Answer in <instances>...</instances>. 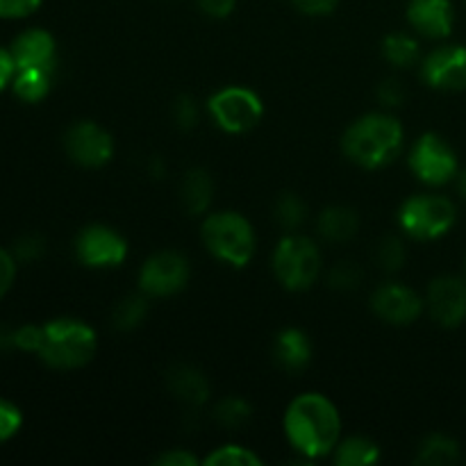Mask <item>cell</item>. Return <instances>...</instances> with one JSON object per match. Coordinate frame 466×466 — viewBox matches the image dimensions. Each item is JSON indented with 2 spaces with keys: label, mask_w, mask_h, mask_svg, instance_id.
Masks as SVG:
<instances>
[{
  "label": "cell",
  "mask_w": 466,
  "mask_h": 466,
  "mask_svg": "<svg viewBox=\"0 0 466 466\" xmlns=\"http://www.w3.org/2000/svg\"><path fill=\"white\" fill-rule=\"evenodd\" d=\"M253 419V408L239 396H226L214 405V421L226 431H239Z\"/></svg>",
  "instance_id": "obj_25"
},
{
  "label": "cell",
  "mask_w": 466,
  "mask_h": 466,
  "mask_svg": "<svg viewBox=\"0 0 466 466\" xmlns=\"http://www.w3.org/2000/svg\"><path fill=\"white\" fill-rule=\"evenodd\" d=\"M458 209L453 200L440 194H414L400 205V230L417 241H435L449 235L455 226Z\"/></svg>",
  "instance_id": "obj_6"
},
{
  "label": "cell",
  "mask_w": 466,
  "mask_h": 466,
  "mask_svg": "<svg viewBox=\"0 0 466 466\" xmlns=\"http://www.w3.org/2000/svg\"><path fill=\"white\" fill-rule=\"evenodd\" d=\"M14 64L18 68H46V71H53L55 59H57V46L50 32L41 30V27H32V30L21 32V35L14 39L12 48Z\"/></svg>",
  "instance_id": "obj_16"
},
{
  "label": "cell",
  "mask_w": 466,
  "mask_h": 466,
  "mask_svg": "<svg viewBox=\"0 0 466 466\" xmlns=\"http://www.w3.org/2000/svg\"><path fill=\"white\" fill-rule=\"evenodd\" d=\"M408 253H405V244L399 237H385L376 248V262L382 271L396 273L403 268Z\"/></svg>",
  "instance_id": "obj_29"
},
{
  "label": "cell",
  "mask_w": 466,
  "mask_h": 466,
  "mask_svg": "<svg viewBox=\"0 0 466 466\" xmlns=\"http://www.w3.org/2000/svg\"><path fill=\"white\" fill-rule=\"evenodd\" d=\"M428 314L441 328H458L466 321V280L458 276H440L428 285Z\"/></svg>",
  "instance_id": "obj_13"
},
{
  "label": "cell",
  "mask_w": 466,
  "mask_h": 466,
  "mask_svg": "<svg viewBox=\"0 0 466 466\" xmlns=\"http://www.w3.org/2000/svg\"><path fill=\"white\" fill-rule=\"evenodd\" d=\"M14 76H16V64H14L12 53L0 48V91H3L7 85H12Z\"/></svg>",
  "instance_id": "obj_41"
},
{
  "label": "cell",
  "mask_w": 466,
  "mask_h": 466,
  "mask_svg": "<svg viewBox=\"0 0 466 466\" xmlns=\"http://www.w3.org/2000/svg\"><path fill=\"white\" fill-rule=\"evenodd\" d=\"M421 77L437 91L466 89V46L446 44L431 50L421 62Z\"/></svg>",
  "instance_id": "obj_12"
},
{
  "label": "cell",
  "mask_w": 466,
  "mask_h": 466,
  "mask_svg": "<svg viewBox=\"0 0 466 466\" xmlns=\"http://www.w3.org/2000/svg\"><path fill=\"white\" fill-rule=\"evenodd\" d=\"M200 237L212 258L228 267L241 268L255 255V230L248 218L239 212H212L205 217Z\"/></svg>",
  "instance_id": "obj_4"
},
{
  "label": "cell",
  "mask_w": 466,
  "mask_h": 466,
  "mask_svg": "<svg viewBox=\"0 0 466 466\" xmlns=\"http://www.w3.org/2000/svg\"><path fill=\"white\" fill-rule=\"evenodd\" d=\"M455 187H458V194L466 200V168L464 171H458V176H455Z\"/></svg>",
  "instance_id": "obj_42"
},
{
  "label": "cell",
  "mask_w": 466,
  "mask_h": 466,
  "mask_svg": "<svg viewBox=\"0 0 466 466\" xmlns=\"http://www.w3.org/2000/svg\"><path fill=\"white\" fill-rule=\"evenodd\" d=\"M289 3L305 16H330L339 7V0H289Z\"/></svg>",
  "instance_id": "obj_36"
},
{
  "label": "cell",
  "mask_w": 466,
  "mask_h": 466,
  "mask_svg": "<svg viewBox=\"0 0 466 466\" xmlns=\"http://www.w3.org/2000/svg\"><path fill=\"white\" fill-rule=\"evenodd\" d=\"M364 273L362 268L355 262H339L332 267V271L328 273V282H330L332 289L337 291H353L358 289V285L362 282Z\"/></svg>",
  "instance_id": "obj_30"
},
{
  "label": "cell",
  "mask_w": 466,
  "mask_h": 466,
  "mask_svg": "<svg viewBox=\"0 0 466 466\" xmlns=\"http://www.w3.org/2000/svg\"><path fill=\"white\" fill-rule=\"evenodd\" d=\"M44 0H0V18H25L41 7Z\"/></svg>",
  "instance_id": "obj_34"
},
{
  "label": "cell",
  "mask_w": 466,
  "mask_h": 466,
  "mask_svg": "<svg viewBox=\"0 0 466 466\" xmlns=\"http://www.w3.org/2000/svg\"><path fill=\"white\" fill-rule=\"evenodd\" d=\"M408 162L414 177L428 187L449 185L460 171L455 150L451 148L444 137L435 135V132H426V135L414 141Z\"/></svg>",
  "instance_id": "obj_8"
},
{
  "label": "cell",
  "mask_w": 466,
  "mask_h": 466,
  "mask_svg": "<svg viewBox=\"0 0 466 466\" xmlns=\"http://www.w3.org/2000/svg\"><path fill=\"white\" fill-rule=\"evenodd\" d=\"M405 130L399 118L385 112H371L350 123L341 137V148L360 168L376 171L399 157Z\"/></svg>",
  "instance_id": "obj_2"
},
{
  "label": "cell",
  "mask_w": 466,
  "mask_h": 466,
  "mask_svg": "<svg viewBox=\"0 0 466 466\" xmlns=\"http://www.w3.org/2000/svg\"><path fill=\"white\" fill-rule=\"evenodd\" d=\"M378 100H380L385 107H399L405 100V86L403 82L396 80V77H390V80L380 82L378 86Z\"/></svg>",
  "instance_id": "obj_35"
},
{
  "label": "cell",
  "mask_w": 466,
  "mask_h": 466,
  "mask_svg": "<svg viewBox=\"0 0 466 466\" xmlns=\"http://www.w3.org/2000/svg\"><path fill=\"white\" fill-rule=\"evenodd\" d=\"M285 435L296 453L305 460L332 455L341 440V417L328 396L305 391L296 396L285 412Z\"/></svg>",
  "instance_id": "obj_1"
},
{
  "label": "cell",
  "mask_w": 466,
  "mask_h": 466,
  "mask_svg": "<svg viewBox=\"0 0 466 466\" xmlns=\"http://www.w3.org/2000/svg\"><path fill=\"white\" fill-rule=\"evenodd\" d=\"M273 276L287 291H308L321 278L323 258L317 241L287 232L273 250Z\"/></svg>",
  "instance_id": "obj_5"
},
{
  "label": "cell",
  "mask_w": 466,
  "mask_h": 466,
  "mask_svg": "<svg viewBox=\"0 0 466 466\" xmlns=\"http://www.w3.org/2000/svg\"><path fill=\"white\" fill-rule=\"evenodd\" d=\"M198 7L208 18L221 21V18H228L235 12L237 0H198Z\"/></svg>",
  "instance_id": "obj_37"
},
{
  "label": "cell",
  "mask_w": 466,
  "mask_h": 466,
  "mask_svg": "<svg viewBox=\"0 0 466 466\" xmlns=\"http://www.w3.org/2000/svg\"><path fill=\"white\" fill-rule=\"evenodd\" d=\"M382 55L396 68H410L419 62V41L405 32H391L382 41Z\"/></svg>",
  "instance_id": "obj_24"
},
{
  "label": "cell",
  "mask_w": 466,
  "mask_h": 466,
  "mask_svg": "<svg viewBox=\"0 0 466 466\" xmlns=\"http://www.w3.org/2000/svg\"><path fill=\"white\" fill-rule=\"evenodd\" d=\"M14 346L27 353H39L41 341H44V326H23L14 330Z\"/></svg>",
  "instance_id": "obj_33"
},
{
  "label": "cell",
  "mask_w": 466,
  "mask_h": 466,
  "mask_svg": "<svg viewBox=\"0 0 466 466\" xmlns=\"http://www.w3.org/2000/svg\"><path fill=\"white\" fill-rule=\"evenodd\" d=\"M408 23L417 35L426 39H446L453 32L455 12L451 0H410Z\"/></svg>",
  "instance_id": "obj_15"
},
{
  "label": "cell",
  "mask_w": 466,
  "mask_h": 466,
  "mask_svg": "<svg viewBox=\"0 0 466 466\" xmlns=\"http://www.w3.org/2000/svg\"><path fill=\"white\" fill-rule=\"evenodd\" d=\"M180 200L191 217H200L212 208L214 180L205 168H189L180 180Z\"/></svg>",
  "instance_id": "obj_19"
},
{
  "label": "cell",
  "mask_w": 466,
  "mask_h": 466,
  "mask_svg": "<svg viewBox=\"0 0 466 466\" xmlns=\"http://www.w3.org/2000/svg\"><path fill=\"white\" fill-rule=\"evenodd\" d=\"M319 235L330 244H344V241L353 239L358 235L360 217L353 208H344V205H332L319 214Z\"/></svg>",
  "instance_id": "obj_20"
},
{
  "label": "cell",
  "mask_w": 466,
  "mask_h": 466,
  "mask_svg": "<svg viewBox=\"0 0 466 466\" xmlns=\"http://www.w3.org/2000/svg\"><path fill=\"white\" fill-rule=\"evenodd\" d=\"M64 148L76 164L100 168L112 159L114 139L103 126L94 121H77L64 135Z\"/></svg>",
  "instance_id": "obj_11"
},
{
  "label": "cell",
  "mask_w": 466,
  "mask_h": 466,
  "mask_svg": "<svg viewBox=\"0 0 466 466\" xmlns=\"http://www.w3.org/2000/svg\"><path fill=\"white\" fill-rule=\"evenodd\" d=\"M371 309L390 326H410L426 309L421 296L403 282H385L371 296Z\"/></svg>",
  "instance_id": "obj_14"
},
{
  "label": "cell",
  "mask_w": 466,
  "mask_h": 466,
  "mask_svg": "<svg viewBox=\"0 0 466 466\" xmlns=\"http://www.w3.org/2000/svg\"><path fill=\"white\" fill-rule=\"evenodd\" d=\"M14 278H16V258L5 248H0V299L14 285Z\"/></svg>",
  "instance_id": "obj_38"
},
{
  "label": "cell",
  "mask_w": 466,
  "mask_h": 466,
  "mask_svg": "<svg viewBox=\"0 0 466 466\" xmlns=\"http://www.w3.org/2000/svg\"><path fill=\"white\" fill-rule=\"evenodd\" d=\"M200 460L185 449H171L157 458V464L164 466H196Z\"/></svg>",
  "instance_id": "obj_40"
},
{
  "label": "cell",
  "mask_w": 466,
  "mask_h": 466,
  "mask_svg": "<svg viewBox=\"0 0 466 466\" xmlns=\"http://www.w3.org/2000/svg\"><path fill=\"white\" fill-rule=\"evenodd\" d=\"M205 466H262V460L253 449H246L241 444H226L214 449L203 460Z\"/></svg>",
  "instance_id": "obj_28"
},
{
  "label": "cell",
  "mask_w": 466,
  "mask_h": 466,
  "mask_svg": "<svg viewBox=\"0 0 466 466\" xmlns=\"http://www.w3.org/2000/svg\"><path fill=\"white\" fill-rule=\"evenodd\" d=\"M167 387L180 403L189 405V408H200L209 400L208 378L191 364H176L168 369Z\"/></svg>",
  "instance_id": "obj_17"
},
{
  "label": "cell",
  "mask_w": 466,
  "mask_h": 466,
  "mask_svg": "<svg viewBox=\"0 0 466 466\" xmlns=\"http://www.w3.org/2000/svg\"><path fill=\"white\" fill-rule=\"evenodd\" d=\"M148 314V300L146 294H132L127 299L118 300L112 309V326L121 332H130L141 326V321Z\"/></svg>",
  "instance_id": "obj_26"
},
{
  "label": "cell",
  "mask_w": 466,
  "mask_h": 466,
  "mask_svg": "<svg viewBox=\"0 0 466 466\" xmlns=\"http://www.w3.org/2000/svg\"><path fill=\"white\" fill-rule=\"evenodd\" d=\"M208 112L212 121L228 135H244L253 130L264 116V103L248 86H223L209 96Z\"/></svg>",
  "instance_id": "obj_7"
},
{
  "label": "cell",
  "mask_w": 466,
  "mask_h": 466,
  "mask_svg": "<svg viewBox=\"0 0 466 466\" xmlns=\"http://www.w3.org/2000/svg\"><path fill=\"white\" fill-rule=\"evenodd\" d=\"M21 423L23 417L16 405L7 403V400H0V441L12 440L18 432V428H21Z\"/></svg>",
  "instance_id": "obj_32"
},
{
  "label": "cell",
  "mask_w": 466,
  "mask_h": 466,
  "mask_svg": "<svg viewBox=\"0 0 466 466\" xmlns=\"http://www.w3.org/2000/svg\"><path fill=\"white\" fill-rule=\"evenodd\" d=\"M273 218L285 232H299L308 218V208L303 198L296 194H282L273 205Z\"/></svg>",
  "instance_id": "obj_27"
},
{
  "label": "cell",
  "mask_w": 466,
  "mask_h": 466,
  "mask_svg": "<svg viewBox=\"0 0 466 466\" xmlns=\"http://www.w3.org/2000/svg\"><path fill=\"white\" fill-rule=\"evenodd\" d=\"M198 105H196V100L191 98V96H180V98L173 103V121H176V126L180 127V130H194V127L198 126Z\"/></svg>",
  "instance_id": "obj_31"
},
{
  "label": "cell",
  "mask_w": 466,
  "mask_h": 466,
  "mask_svg": "<svg viewBox=\"0 0 466 466\" xmlns=\"http://www.w3.org/2000/svg\"><path fill=\"white\" fill-rule=\"evenodd\" d=\"M332 460L339 466H371L380 460V446L362 435L346 437L332 451Z\"/></svg>",
  "instance_id": "obj_21"
},
{
  "label": "cell",
  "mask_w": 466,
  "mask_h": 466,
  "mask_svg": "<svg viewBox=\"0 0 466 466\" xmlns=\"http://www.w3.org/2000/svg\"><path fill=\"white\" fill-rule=\"evenodd\" d=\"M53 71L46 68H18L12 80V89L23 103H39L48 96Z\"/></svg>",
  "instance_id": "obj_23"
},
{
  "label": "cell",
  "mask_w": 466,
  "mask_h": 466,
  "mask_svg": "<svg viewBox=\"0 0 466 466\" xmlns=\"http://www.w3.org/2000/svg\"><path fill=\"white\" fill-rule=\"evenodd\" d=\"M77 262L89 268H114L127 258V241L105 223H91L76 237Z\"/></svg>",
  "instance_id": "obj_10"
},
{
  "label": "cell",
  "mask_w": 466,
  "mask_h": 466,
  "mask_svg": "<svg viewBox=\"0 0 466 466\" xmlns=\"http://www.w3.org/2000/svg\"><path fill=\"white\" fill-rule=\"evenodd\" d=\"M41 253H44V241H41L39 237H35V235L23 237V239H18L16 248H14V258L23 259V262H30V259H36Z\"/></svg>",
  "instance_id": "obj_39"
},
{
  "label": "cell",
  "mask_w": 466,
  "mask_h": 466,
  "mask_svg": "<svg viewBox=\"0 0 466 466\" xmlns=\"http://www.w3.org/2000/svg\"><path fill=\"white\" fill-rule=\"evenodd\" d=\"M273 360L278 367L289 373L303 371L312 360L309 337L299 328H285L282 332H278L276 341H273Z\"/></svg>",
  "instance_id": "obj_18"
},
{
  "label": "cell",
  "mask_w": 466,
  "mask_h": 466,
  "mask_svg": "<svg viewBox=\"0 0 466 466\" xmlns=\"http://www.w3.org/2000/svg\"><path fill=\"white\" fill-rule=\"evenodd\" d=\"M96 349H98V337L89 323L80 319H55L44 326V341L36 355L48 367L71 371L89 364Z\"/></svg>",
  "instance_id": "obj_3"
},
{
  "label": "cell",
  "mask_w": 466,
  "mask_h": 466,
  "mask_svg": "<svg viewBox=\"0 0 466 466\" xmlns=\"http://www.w3.org/2000/svg\"><path fill=\"white\" fill-rule=\"evenodd\" d=\"M462 453H460V444L449 435H431L421 441L417 453V462L423 466H451L458 464Z\"/></svg>",
  "instance_id": "obj_22"
},
{
  "label": "cell",
  "mask_w": 466,
  "mask_h": 466,
  "mask_svg": "<svg viewBox=\"0 0 466 466\" xmlns=\"http://www.w3.org/2000/svg\"><path fill=\"white\" fill-rule=\"evenodd\" d=\"M191 278L189 259L177 250H157L139 268L141 294L168 299L180 294Z\"/></svg>",
  "instance_id": "obj_9"
}]
</instances>
